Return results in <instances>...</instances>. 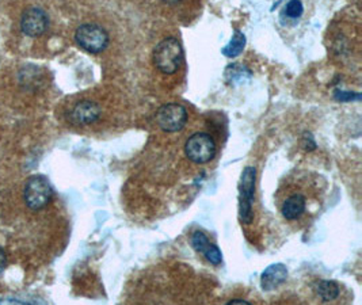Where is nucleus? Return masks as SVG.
Segmentation results:
<instances>
[{"label":"nucleus","mask_w":362,"mask_h":305,"mask_svg":"<svg viewBox=\"0 0 362 305\" xmlns=\"http://www.w3.org/2000/svg\"><path fill=\"white\" fill-rule=\"evenodd\" d=\"M288 277V269L282 263H274L270 265L267 269H264L261 282H262V289L266 292L277 289L280 285L285 282Z\"/></svg>","instance_id":"10"},{"label":"nucleus","mask_w":362,"mask_h":305,"mask_svg":"<svg viewBox=\"0 0 362 305\" xmlns=\"http://www.w3.org/2000/svg\"><path fill=\"white\" fill-rule=\"evenodd\" d=\"M255 182L257 170L255 167L248 166L243 170L239 182V217L243 224H251L254 220L252 204L255 194Z\"/></svg>","instance_id":"2"},{"label":"nucleus","mask_w":362,"mask_h":305,"mask_svg":"<svg viewBox=\"0 0 362 305\" xmlns=\"http://www.w3.org/2000/svg\"><path fill=\"white\" fill-rule=\"evenodd\" d=\"M245 45H246L245 34L239 32V30H235L230 44L226 48H223V54H226L227 57H236L243 52Z\"/></svg>","instance_id":"12"},{"label":"nucleus","mask_w":362,"mask_h":305,"mask_svg":"<svg viewBox=\"0 0 362 305\" xmlns=\"http://www.w3.org/2000/svg\"><path fill=\"white\" fill-rule=\"evenodd\" d=\"M49 26V18L41 8H29L21 18V29L29 37H40L47 32Z\"/></svg>","instance_id":"7"},{"label":"nucleus","mask_w":362,"mask_h":305,"mask_svg":"<svg viewBox=\"0 0 362 305\" xmlns=\"http://www.w3.org/2000/svg\"><path fill=\"white\" fill-rule=\"evenodd\" d=\"M313 290L317 294V297L325 303L332 301L339 296V287L335 281H317L313 287Z\"/></svg>","instance_id":"11"},{"label":"nucleus","mask_w":362,"mask_h":305,"mask_svg":"<svg viewBox=\"0 0 362 305\" xmlns=\"http://www.w3.org/2000/svg\"><path fill=\"white\" fill-rule=\"evenodd\" d=\"M190 243H192V247L197 251V253H204L205 251V248L209 246V238L202 232V231H196L193 235H192V239H190Z\"/></svg>","instance_id":"13"},{"label":"nucleus","mask_w":362,"mask_h":305,"mask_svg":"<svg viewBox=\"0 0 362 305\" xmlns=\"http://www.w3.org/2000/svg\"><path fill=\"white\" fill-rule=\"evenodd\" d=\"M202 254H204V257L206 258V260L212 265H220L223 262V254H221L220 248L212 243H209V246L205 248V251Z\"/></svg>","instance_id":"14"},{"label":"nucleus","mask_w":362,"mask_h":305,"mask_svg":"<svg viewBox=\"0 0 362 305\" xmlns=\"http://www.w3.org/2000/svg\"><path fill=\"white\" fill-rule=\"evenodd\" d=\"M100 106L94 100H82L69 113V120L76 125H88L95 122L100 115Z\"/></svg>","instance_id":"9"},{"label":"nucleus","mask_w":362,"mask_h":305,"mask_svg":"<svg viewBox=\"0 0 362 305\" xmlns=\"http://www.w3.org/2000/svg\"><path fill=\"white\" fill-rule=\"evenodd\" d=\"M227 304H228V305H232V304L248 305V304H250V303H248V301H246V300H230V301H228V303H227Z\"/></svg>","instance_id":"18"},{"label":"nucleus","mask_w":362,"mask_h":305,"mask_svg":"<svg viewBox=\"0 0 362 305\" xmlns=\"http://www.w3.org/2000/svg\"><path fill=\"white\" fill-rule=\"evenodd\" d=\"M23 197L29 208L33 210L45 208L53 197V190H52L49 180L41 175L30 178L26 182Z\"/></svg>","instance_id":"4"},{"label":"nucleus","mask_w":362,"mask_h":305,"mask_svg":"<svg viewBox=\"0 0 362 305\" xmlns=\"http://www.w3.org/2000/svg\"><path fill=\"white\" fill-rule=\"evenodd\" d=\"M281 214L288 221H296L307 212V197L303 192H289L281 200Z\"/></svg>","instance_id":"8"},{"label":"nucleus","mask_w":362,"mask_h":305,"mask_svg":"<svg viewBox=\"0 0 362 305\" xmlns=\"http://www.w3.org/2000/svg\"><path fill=\"white\" fill-rule=\"evenodd\" d=\"M185 152L193 163L205 164L212 161L216 155V143L214 137L208 133L193 134L185 145Z\"/></svg>","instance_id":"5"},{"label":"nucleus","mask_w":362,"mask_h":305,"mask_svg":"<svg viewBox=\"0 0 362 305\" xmlns=\"http://www.w3.org/2000/svg\"><path fill=\"white\" fill-rule=\"evenodd\" d=\"M160 1L171 8H183L187 6H193L197 0H160Z\"/></svg>","instance_id":"16"},{"label":"nucleus","mask_w":362,"mask_h":305,"mask_svg":"<svg viewBox=\"0 0 362 305\" xmlns=\"http://www.w3.org/2000/svg\"><path fill=\"white\" fill-rule=\"evenodd\" d=\"M183 50L177 38H165L153 50V64L165 75H174L182 64Z\"/></svg>","instance_id":"1"},{"label":"nucleus","mask_w":362,"mask_h":305,"mask_svg":"<svg viewBox=\"0 0 362 305\" xmlns=\"http://www.w3.org/2000/svg\"><path fill=\"white\" fill-rule=\"evenodd\" d=\"M284 11H285L284 14L288 16L289 19H297V18L301 16L304 8H303V4H301L300 0H291V1L286 4V7H285Z\"/></svg>","instance_id":"15"},{"label":"nucleus","mask_w":362,"mask_h":305,"mask_svg":"<svg viewBox=\"0 0 362 305\" xmlns=\"http://www.w3.org/2000/svg\"><path fill=\"white\" fill-rule=\"evenodd\" d=\"M6 265H7V257H6L4 251L0 248V274L4 272V269H6Z\"/></svg>","instance_id":"17"},{"label":"nucleus","mask_w":362,"mask_h":305,"mask_svg":"<svg viewBox=\"0 0 362 305\" xmlns=\"http://www.w3.org/2000/svg\"><path fill=\"white\" fill-rule=\"evenodd\" d=\"M75 40L81 48L93 54H98L109 45V34L95 23L79 26L75 33Z\"/></svg>","instance_id":"3"},{"label":"nucleus","mask_w":362,"mask_h":305,"mask_svg":"<svg viewBox=\"0 0 362 305\" xmlns=\"http://www.w3.org/2000/svg\"><path fill=\"white\" fill-rule=\"evenodd\" d=\"M156 122L160 129L168 133L180 132L187 122V112L182 105L168 103L159 109L156 114Z\"/></svg>","instance_id":"6"}]
</instances>
